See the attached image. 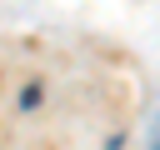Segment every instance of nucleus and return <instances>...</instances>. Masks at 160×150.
<instances>
[]
</instances>
